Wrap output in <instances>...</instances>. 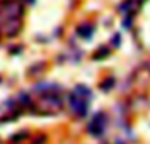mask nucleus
Instances as JSON below:
<instances>
[{"label": "nucleus", "instance_id": "nucleus-5", "mask_svg": "<svg viewBox=\"0 0 150 144\" xmlns=\"http://www.w3.org/2000/svg\"><path fill=\"white\" fill-rule=\"evenodd\" d=\"M78 33L80 34V37H83V38H90L91 34H92V28H91L90 25H82L79 29H78Z\"/></svg>", "mask_w": 150, "mask_h": 144}, {"label": "nucleus", "instance_id": "nucleus-3", "mask_svg": "<svg viewBox=\"0 0 150 144\" xmlns=\"http://www.w3.org/2000/svg\"><path fill=\"white\" fill-rule=\"evenodd\" d=\"M105 122L107 118L103 113H98L92 117L91 122L88 123V132L95 136H99L104 132V129H105Z\"/></svg>", "mask_w": 150, "mask_h": 144}, {"label": "nucleus", "instance_id": "nucleus-1", "mask_svg": "<svg viewBox=\"0 0 150 144\" xmlns=\"http://www.w3.org/2000/svg\"><path fill=\"white\" fill-rule=\"evenodd\" d=\"M91 90L84 85H78L69 97L70 108L76 115L84 117L88 111V103L91 100Z\"/></svg>", "mask_w": 150, "mask_h": 144}, {"label": "nucleus", "instance_id": "nucleus-4", "mask_svg": "<svg viewBox=\"0 0 150 144\" xmlns=\"http://www.w3.org/2000/svg\"><path fill=\"white\" fill-rule=\"evenodd\" d=\"M21 29V18H8L3 20V30L7 37H13Z\"/></svg>", "mask_w": 150, "mask_h": 144}, {"label": "nucleus", "instance_id": "nucleus-6", "mask_svg": "<svg viewBox=\"0 0 150 144\" xmlns=\"http://www.w3.org/2000/svg\"><path fill=\"white\" fill-rule=\"evenodd\" d=\"M112 85H113V80H112V79H108V81H107V80H104V82L100 85V88H101L103 90H108L109 87H112Z\"/></svg>", "mask_w": 150, "mask_h": 144}, {"label": "nucleus", "instance_id": "nucleus-8", "mask_svg": "<svg viewBox=\"0 0 150 144\" xmlns=\"http://www.w3.org/2000/svg\"><path fill=\"white\" fill-rule=\"evenodd\" d=\"M0 34H1V28H0Z\"/></svg>", "mask_w": 150, "mask_h": 144}, {"label": "nucleus", "instance_id": "nucleus-7", "mask_svg": "<svg viewBox=\"0 0 150 144\" xmlns=\"http://www.w3.org/2000/svg\"><path fill=\"white\" fill-rule=\"evenodd\" d=\"M24 1H26V3H33V0H24Z\"/></svg>", "mask_w": 150, "mask_h": 144}, {"label": "nucleus", "instance_id": "nucleus-2", "mask_svg": "<svg viewBox=\"0 0 150 144\" xmlns=\"http://www.w3.org/2000/svg\"><path fill=\"white\" fill-rule=\"evenodd\" d=\"M24 9L23 5L20 3L16 1H5L1 3V8H0V18L3 20H8V18H21Z\"/></svg>", "mask_w": 150, "mask_h": 144}]
</instances>
